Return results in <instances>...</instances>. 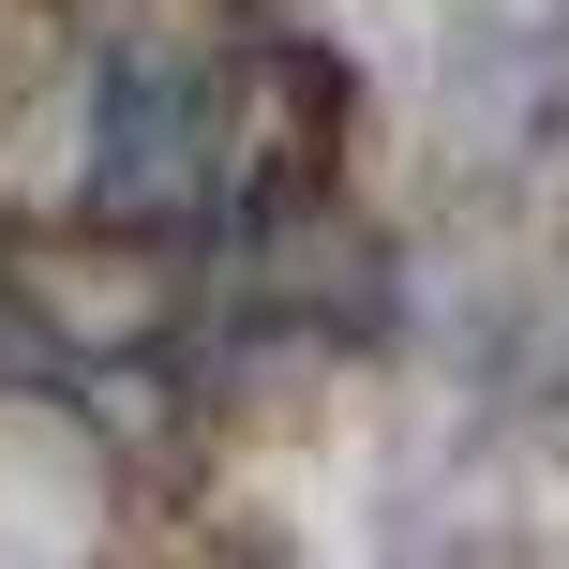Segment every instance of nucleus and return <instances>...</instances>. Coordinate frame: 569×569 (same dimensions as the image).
<instances>
[{"label": "nucleus", "mask_w": 569, "mask_h": 569, "mask_svg": "<svg viewBox=\"0 0 569 569\" xmlns=\"http://www.w3.org/2000/svg\"><path fill=\"white\" fill-rule=\"evenodd\" d=\"M345 76L284 30H120L90 90V210L120 240H256L315 180Z\"/></svg>", "instance_id": "obj_1"}]
</instances>
